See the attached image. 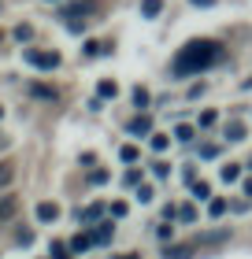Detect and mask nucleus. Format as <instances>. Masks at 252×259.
I'll list each match as a JSON object with an SVG mask.
<instances>
[{"label": "nucleus", "instance_id": "f257e3e1", "mask_svg": "<svg viewBox=\"0 0 252 259\" xmlns=\"http://www.w3.org/2000/svg\"><path fill=\"white\" fill-rule=\"evenodd\" d=\"M215 60H219V45H215V41H189L186 49L174 56L171 70H174L178 78H186V74H197V70L211 67Z\"/></svg>", "mask_w": 252, "mask_h": 259}, {"label": "nucleus", "instance_id": "f03ea898", "mask_svg": "<svg viewBox=\"0 0 252 259\" xmlns=\"http://www.w3.org/2000/svg\"><path fill=\"white\" fill-rule=\"evenodd\" d=\"M26 63H33L38 70H56V67H59V56H56V52H41V49H30V52H26Z\"/></svg>", "mask_w": 252, "mask_h": 259}, {"label": "nucleus", "instance_id": "7ed1b4c3", "mask_svg": "<svg viewBox=\"0 0 252 259\" xmlns=\"http://www.w3.org/2000/svg\"><path fill=\"white\" fill-rule=\"evenodd\" d=\"M100 4L97 0H75V4H67L63 8V19H78V15H97Z\"/></svg>", "mask_w": 252, "mask_h": 259}, {"label": "nucleus", "instance_id": "20e7f679", "mask_svg": "<svg viewBox=\"0 0 252 259\" xmlns=\"http://www.w3.org/2000/svg\"><path fill=\"white\" fill-rule=\"evenodd\" d=\"M104 211H107L104 204H89V207H82V211H78V222H82V226H93V222H100V219H104Z\"/></svg>", "mask_w": 252, "mask_h": 259}, {"label": "nucleus", "instance_id": "39448f33", "mask_svg": "<svg viewBox=\"0 0 252 259\" xmlns=\"http://www.w3.org/2000/svg\"><path fill=\"white\" fill-rule=\"evenodd\" d=\"M115 237V226L112 222H93V244H107Z\"/></svg>", "mask_w": 252, "mask_h": 259}, {"label": "nucleus", "instance_id": "423d86ee", "mask_svg": "<svg viewBox=\"0 0 252 259\" xmlns=\"http://www.w3.org/2000/svg\"><path fill=\"white\" fill-rule=\"evenodd\" d=\"M126 130H130L134 137H145V134L152 137V119H149V115H137V119H130V126H126Z\"/></svg>", "mask_w": 252, "mask_h": 259}, {"label": "nucleus", "instance_id": "0eeeda50", "mask_svg": "<svg viewBox=\"0 0 252 259\" xmlns=\"http://www.w3.org/2000/svg\"><path fill=\"white\" fill-rule=\"evenodd\" d=\"M15 211H19V200L15 196H0V222L15 219Z\"/></svg>", "mask_w": 252, "mask_h": 259}, {"label": "nucleus", "instance_id": "6e6552de", "mask_svg": "<svg viewBox=\"0 0 252 259\" xmlns=\"http://www.w3.org/2000/svg\"><path fill=\"white\" fill-rule=\"evenodd\" d=\"M93 248V233H78V237H70V252L82 255V252H89Z\"/></svg>", "mask_w": 252, "mask_h": 259}, {"label": "nucleus", "instance_id": "1a4fd4ad", "mask_svg": "<svg viewBox=\"0 0 252 259\" xmlns=\"http://www.w3.org/2000/svg\"><path fill=\"white\" fill-rule=\"evenodd\" d=\"M38 219H41V222H56V219H59V204H49V200L38 204Z\"/></svg>", "mask_w": 252, "mask_h": 259}, {"label": "nucleus", "instance_id": "9d476101", "mask_svg": "<svg viewBox=\"0 0 252 259\" xmlns=\"http://www.w3.org/2000/svg\"><path fill=\"white\" fill-rule=\"evenodd\" d=\"M163 11V0H141V15L145 19H156Z\"/></svg>", "mask_w": 252, "mask_h": 259}, {"label": "nucleus", "instance_id": "9b49d317", "mask_svg": "<svg viewBox=\"0 0 252 259\" xmlns=\"http://www.w3.org/2000/svg\"><path fill=\"white\" fill-rule=\"evenodd\" d=\"M163 255L167 259H189V255H193V244H174V248H167Z\"/></svg>", "mask_w": 252, "mask_h": 259}, {"label": "nucleus", "instance_id": "f8f14e48", "mask_svg": "<svg viewBox=\"0 0 252 259\" xmlns=\"http://www.w3.org/2000/svg\"><path fill=\"white\" fill-rule=\"evenodd\" d=\"M11 178H15V167H11V163H0V189H8Z\"/></svg>", "mask_w": 252, "mask_h": 259}, {"label": "nucleus", "instance_id": "ddd939ff", "mask_svg": "<svg viewBox=\"0 0 252 259\" xmlns=\"http://www.w3.org/2000/svg\"><path fill=\"white\" fill-rule=\"evenodd\" d=\"M52 259H75V255H70V244H63V241H52Z\"/></svg>", "mask_w": 252, "mask_h": 259}, {"label": "nucleus", "instance_id": "4468645a", "mask_svg": "<svg viewBox=\"0 0 252 259\" xmlns=\"http://www.w3.org/2000/svg\"><path fill=\"white\" fill-rule=\"evenodd\" d=\"M219 174H223V182H237V178H241V167H237V163H230V167H223Z\"/></svg>", "mask_w": 252, "mask_h": 259}, {"label": "nucleus", "instance_id": "2eb2a0df", "mask_svg": "<svg viewBox=\"0 0 252 259\" xmlns=\"http://www.w3.org/2000/svg\"><path fill=\"white\" fill-rule=\"evenodd\" d=\"M97 93H100V97H119V85H115V81H100V85H97Z\"/></svg>", "mask_w": 252, "mask_h": 259}, {"label": "nucleus", "instance_id": "dca6fc26", "mask_svg": "<svg viewBox=\"0 0 252 259\" xmlns=\"http://www.w3.org/2000/svg\"><path fill=\"white\" fill-rule=\"evenodd\" d=\"M30 93H33V97H41V100H56V89H49V85H33Z\"/></svg>", "mask_w": 252, "mask_h": 259}, {"label": "nucleus", "instance_id": "f3484780", "mask_svg": "<svg viewBox=\"0 0 252 259\" xmlns=\"http://www.w3.org/2000/svg\"><path fill=\"white\" fill-rule=\"evenodd\" d=\"M226 137H230V141H241V137H245V126H241V122H230V126H226Z\"/></svg>", "mask_w": 252, "mask_h": 259}, {"label": "nucleus", "instance_id": "a211bd4d", "mask_svg": "<svg viewBox=\"0 0 252 259\" xmlns=\"http://www.w3.org/2000/svg\"><path fill=\"white\" fill-rule=\"evenodd\" d=\"M119 156H123V163H137V156H141V152H137L134 145H123V152H119Z\"/></svg>", "mask_w": 252, "mask_h": 259}, {"label": "nucleus", "instance_id": "6ab92c4d", "mask_svg": "<svg viewBox=\"0 0 252 259\" xmlns=\"http://www.w3.org/2000/svg\"><path fill=\"white\" fill-rule=\"evenodd\" d=\"M193 196H197V200L211 196V185H208V182H193Z\"/></svg>", "mask_w": 252, "mask_h": 259}, {"label": "nucleus", "instance_id": "aec40b11", "mask_svg": "<svg viewBox=\"0 0 252 259\" xmlns=\"http://www.w3.org/2000/svg\"><path fill=\"white\" fill-rule=\"evenodd\" d=\"M134 104H137V108H149V89H134Z\"/></svg>", "mask_w": 252, "mask_h": 259}, {"label": "nucleus", "instance_id": "412c9836", "mask_svg": "<svg viewBox=\"0 0 252 259\" xmlns=\"http://www.w3.org/2000/svg\"><path fill=\"white\" fill-rule=\"evenodd\" d=\"M167 145H171V137H167V134H152V148L156 152H163Z\"/></svg>", "mask_w": 252, "mask_h": 259}, {"label": "nucleus", "instance_id": "4be33fe9", "mask_svg": "<svg viewBox=\"0 0 252 259\" xmlns=\"http://www.w3.org/2000/svg\"><path fill=\"white\" fill-rule=\"evenodd\" d=\"M174 137H178V141H193V126H186V122H182V126L174 130Z\"/></svg>", "mask_w": 252, "mask_h": 259}, {"label": "nucleus", "instance_id": "5701e85b", "mask_svg": "<svg viewBox=\"0 0 252 259\" xmlns=\"http://www.w3.org/2000/svg\"><path fill=\"white\" fill-rule=\"evenodd\" d=\"M200 156L204 159H215V156H219V145H200Z\"/></svg>", "mask_w": 252, "mask_h": 259}, {"label": "nucleus", "instance_id": "b1692460", "mask_svg": "<svg viewBox=\"0 0 252 259\" xmlns=\"http://www.w3.org/2000/svg\"><path fill=\"white\" fill-rule=\"evenodd\" d=\"M178 219H182V222H193V219H197V211L186 204V207H178Z\"/></svg>", "mask_w": 252, "mask_h": 259}, {"label": "nucleus", "instance_id": "393cba45", "mask_svg": "<svg viewBox=\"0 0 252 259\" xmlns=\"http://www.w3.org/2000/svg\"><path fill=\"white\" fill-rule=\"evenodd\" d=\"M215 126V111H200V130H208Z\"/></svg>", "mask_w": 252, "mask_h": 259}, {"label": "nucleus", "instance_id": "a878e982", "mask_svg": "<svg viewBox=\"0 0 252 259\" xmlns=\"http://www.w3.org/2000/svg\"><path fill=\"white\" fill-rule=\"evenodd\" d=\"M107 211H112V215H115V219H123V215H126V204H123V200H115V204H112V207H107Z\"/></svg>", "mask_w": 252, "mask_h": 259}, {"label": "nucleus", "instance_id": "bb28decb", "mask_svg": "<svg viewBox=\"0 0 252 259\" xmlns=\"http://www.w3.org/2000/svg\"><path fill=\"white\" fill-rule=\"evenodd\" d=\"M208 211H211V215H223V211H226V200H211Z\"/></svg>", "mask_w": 252, "mask_h": 259}, {"label": "nucleus", "instance_id": "cd10ccee", "mask_svg": "<svg viewBox=\"0 0 252 259\" xmlns=\"http://www.w3.org/2000/svg\"><path fill=\"white\" fill-rule=\"evenodd\" d=\"M137 200H141V204H149V200H152V185H141V189H137Z\"/></svg>", "mask_w": 252, "mask_h": 259}, {"label": "nucleus", "instance_id": "c85d7f7f", "mask_svg": "<svg viewBox=\"0 0 252 259\" xmlns=\"http://www.w3.org/2000/svg\"><path fill=\"white\" fill-rule=\"evenodd\" d=\"M167 170H171L167 163H152V174H156V178H167Z\"/></svg>", "mask_w": 252, "mask_h": 259}, {"label": "nucleus", "instance_id": "c756f323", "mask_svg": "<svg viewBox=\"0 0 252 259\" xmlns=\"http://www.w3.org/2000/svg\"><path fill=\"white\" fill-rule=\"evenodd\" d=\"M89 182H93V185H100V182H107V170H93V174H89Z\"/></svg>", "mask_w": 252, "mask_h": 259}, {"label": "nucleus", "instance_id": "7c9ffc66", "mask_svg": "<svg viewBox=\"0 0 252 259\" xmlns=\"http://www.w3.org/2000/svg\"><path fill=\"white\" fill-rule=\"evenodd\" d=\"M156 233H160V241H171V237H174V226H160Z\"/></svg>", "mask_w": 252, "mask_h": 259}, {"label": "nucleus", "instance_id": "2f4dec72", "mask_svg": "<svg viewBox=\"0 0 252 259\" xmlns=\"http://www.w3.org/2000/svg\"><path fill=\"white\" fill-rule=\"evenodd\" d=\"M30 33H33L30 26H19V30H15V37H19V41H30Z\"/></svg>", "mask_w": 252, "mask_h": 259}, {"label": "nucleus", "instance_id": "473e14b6", "mask_svg": "<svg viewBox=\"0 0 252 259\" xmlns=\"http://www.w3.org/2000/svg\"><path fill=\"white\" fill-rule=\"evenodd\" d=\"M193 4H197V8H211V4H215V0H193Z\"/></svg>", "mask_w": 252, "mask_h": 259}, {"label": "nucleus", "instance_id": "72a5a7b5", "mask_svg": "<svg viewBox=\"0 0 252 259\" xmlns=\"http://www.w3.org/2000/svg\"><path fill=\"white\" fill-rule=\"evenodd\" d=\"M115 259H141L137 252H126V255H115Z\"/></svg>", "mask_w": 252, "mask_h": 259}, {"label": "nucleus", "instance_id": "f704fd0d", "mask_svg": "<svg viewBox=\"0 0 252 259\" xmlns=\"http://www.w3.org/2000/svg\"><path fill=\"white\" fill-rule=\"evenodd\" d=\"M245 196H252V178H248V182H245Z\"/></svg>", "mask_w": 252, "mask_h": 259}, {"label": "nucleus", "instance_id": "c9c22d12", "mask_svg": "<svg viewBox=\"0 0 252 259\" xmlns=\"http://www.w3.org/2000/svg\"><path fill=\"white\" fill-rule=\"evenodd\" d=\"M49 4H52V0H49Z\"/></svg>", "mask_w": 252, "mask_h": 259}]
</instances>
